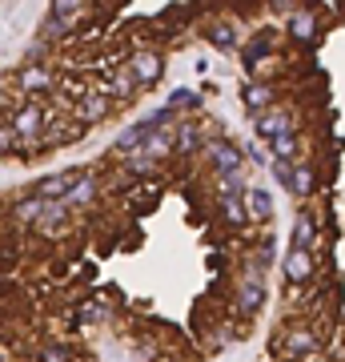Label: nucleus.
<instances>
[{"label":"nucleus","mask_w":345,"mask_h":362,"mask_svg":"<svg viewBox=\"0 0 345 362\" xmlns=\"http://www.w3.org/2000/svg\"><path fill=\"white\" fill-rule=\"evenodd\" d=\"M321 350H325V338H321V330L309 318H301V322H285L282 330H277V338H273V354L282 362H309V358H321Z\"/></svg>","instance_id":"nucleus-1"},{"label":"nucleus","mask_w":345,"mask_h":362,"mask_svg":"<svg viewBox=\"0 0 345 362\" xmlns=\"http://www.w3.org/2000/svg\"><path fill=\"white\" fill-rule=\"evenodd\" d=\"M61 85V69L44 61V65H20L8 77V89H13L16 101H49Z\"/></svg>","instance_id":"nucleus-2"},{"label":"nucleus","mask_w":345,"mask_h":362,"mask_svg":"<svg viewBox=\"0 0 345 362\" xmlns=\"http://www.w3.org/2000/svg\"><path fill=\"white\" fill-rule=\"evenodd\" d=\"M56 117L61 113H56L49 101H20L13 113H8V129H13L20 141H40Z\"/></svg>","instance_id":"nucleus-3"},{"label":"nucleus","mask_w":345,"mask_h":362,"mask_svg":"<svg viewBox=\"0 0 345 362\" xmlns=\"http://www.w3.org/2000/svg\"><path fill=\"white\" fill-rule=\"evenodd\" d=\"M201 157L209 165V177H221V173H245V149L225 133H209L201 145Z\"/></svg>","instance_id":"nucleus-4"},{"label":"nucleus","mask_w":345,"mask_h":362,"mask_svg":"<svg viewBox=\"0 0 345 362\" xmlns=\"http://www.w3.org/2000/svg\"><path fill=\"white\" fill-rule=\"evenodd\" d=\"M269 302V282L265 278H249V274H237L233 278V294H229V306L237 318H257L265 310Z\"/></svg>","instance_id":"nucleus-5"},{"label":"nucleus","mask_w":345,"mask_h":362,"mask_svg":"<svg viewBox=\"0 0 345 362\" xmlns=\"http://www.w3.org/2000/svg\"><path fill=\"white\" fill-rule=\"evenodd\" d=\"M125 69H128V77L137 81V89L149 93V89H157V85L165 81V52L161 49H133L128 61H125Z\"/></svg>","instance_id":"nucleus-6"},{"label":"nucleus","mask_w":345,"mask_h":362,"mask_svg":"<svg viewBox=\"0 0 345 362\" xmlns=\"http://www.w3.org/2000/svg\"><path fill=\"white\" fill-rule=\"evenodd\" d=\"M321 4H301L297 13L285 16V28H282V37H289L293 45H301V49H313L321 40Z\"/></svg>","instance_id":"nucleus-7"},{"label":"nucleus","mask_w":345,"mask_h":362,"mask_svg":"<svg viewBox=\"0 0 345 362\" xmlns=\"http://www.w3.org/2000/svg\"><path fill=\"white\" fill-rule=\"evenodd\" d=\"M201 37L209 40L217 52H241L245 28L237 25L229 13H213V16H205V21H201Z\"/></svg>","instance_id":"nucleus-8"},{"label":"nucleus","mask_w":345,"mask_h":362,"mask_svg":"<svg viewBox=\"0 0 345 362\" xmlns=\"http://www.w3.org/2000/svg\"><path fill=\"white\" fill-rule=\"evenodd\" d=\"M101 197H104V181H101V173L97 169H85L77 177V185L64 194V206L73 209V214H89V209H97L101 206Z\"/></svg>","instance_id":"nucleus-9"},{"label":"nucleus","mask_w":345,"mask_h":362,"mask_svg":"<svg viewBox=\"0 0 345 362\" xmlns=\"http://www.w3.org/2000/svg\"><path fill=\"white\" fill-rule=\"evenodd\" d=\"M321 218L313 214V206H297L293 218V233H289V250H309L321 258Z\"/></svg>","instance_id":"nucleus-10"},{"label":"nucleus","mask_w":345,"mask_h":362,"mask_svg":"<svg viewBox=\"0 0 345 362\" xmlns=\"http://www.w3.org/2000/svg\"><path fill=\"white\" fill-rule=\"evenodd\" d=\"M113 113H116L113 97H104V93H92V89H89L77 105H73V113H68V117L77 121L80 129H97V125H104Z\"/></svg>","instance_id":"nucleus-11"},{"label":"nucleus","mask_w":345,"mask_h":362,"mask_svg":"<svg viewBox=\"0 0 345 362\" xmlns=\"http://www.w3.org/2000/svg\"><path fill=\"white\" fill-rule=\"evenodd\" d=\"M317 270H321V262H317V254H309V250H289V254L282 258V278L293 286V290L313 286Z\"/></svg>","instance_id":"nucleus-12"},{"label":"nucleus","mask_w":345,"mask_h":362,"mask_svg":"<svg viewBox=\"0 0 345 362\" xmlns=\"http://www.w3.org/2000/svg\"><path fill=\"white\" fill-rule=\"evenodd\" d=\"M241 101L249 109V121L269 109H277L282 105V89H277V81H245L241 85Z\"/></svg>","instance_id":"nucleus-13"},{"label":"nucleus","mask_w":345,"mask_h":362,"mask_svg":"<svg viewBox=\"0 0 345 362\" xmlns=\"http://www.w3.org/2000/svg\"><path fill=\"white\" fill-rule=\"evenodd\" d=\"M205 137H209V129L197 117H181L177 125H173V157H197Z\"/></svg>","instance_id":"nucleus-14"},{"label":"nucleus","mask_w":345,"mask_h":362,"mask_svg":"<svg viewBox=\"0 0 345 362\" xmlns=\"http://www.w3.org/2000/svg\"><path fill=\"white\" fill-rule=\"evenodd\" d=\"M297 129V117L289 105H277V109H269V113L253 117V133H257V141H273V137H282V133Z\"/></svg>","instance_id":"nucleus-15"},{"label":"nucleus","mask_w":345,"mask_h":362,"mask_svg":"<svg viewBox=\"0 0 345 362\" xmlns=\"http://www.w3.org/2000/svg\"><path fill=\"white\" fill-rule=\"evenodd\" d=\"M73 209L64 206V202H49L44 206V214H40V221H37V230L32 233H40V238H49V242H56V238H64V233L73 230Z\"/></svg>","instance_id":"nucleus-16"},{"label":"nucleus","mask_w":345,"mask_h":362,"mask_svg":"<svg viewBox=\"0 0 345 362\" xmlns=\"http://www.w3.org/2000/svg\"><path fill=\"white\" fill-rule=\"evenodd\" d=\"M80 173H85V169H64V173H49V177L32 181V194H37L40 202H64V194L77 185Z\"/></svg>","instance_id":"nucleus-17"},{"label":"nucleus","mask_w":345,"mask_h":362,"mask_svg":"<svg viewBox=\"0 0 345 362\" xmlns=\"http://www.w3.org/2000/svg\"><path fill=\"white\" fill-rule=\"evenodd\" d=\"M44 206H49V202H40V197L28 189V194L13 197V206H8V221H13V226H20V230H37V221H40V214H44Z\"/></svg>","instance_id":"nucleus-18"},{"label":"nucleus","mask_w":345,"mask_h":362,"mask_svg":"<svg viewBox=\"0 0 345 362\" xmlns=\"http://www.w3.org/2000/svg\"><path fill=\"white\" fill-rule=\"evenodd\" d=\"M317 161H309V157H301V161H293V197L301 202V206H309V197L317 194Z\"/></svg>","instance_id":"nucleus-19"},{"label":"nucleus","mask_w":345,"mask_h":362,"mask_svg":"<svg viewBox=\"0 0 345 362\" xmlns=\"http://www.w3.org/2000/svg\"><path fill=\"white\" fill-rule=\"evenodd\" d=\"M301 153H305V133L301 129H289V133H282V137H273L269 141V157L273 161H301Z\"/></svg>","instance_id":"nucleus-20"},{"label":"nucleus","mask_w":345,"mask_h":362,"mask_svg":"<svg viewBox=\"0 0 345 362\" xmlns=\"http://www.w3.org/2000/svg\"><path fill=\"white\" fill-rule=\"evenodd\" d=\"M245 214H249V226L273 221V194L261 189V185H249V189H245Z\"/></svg>","instance_id":"nucleus-21"},{"label":"nucleus","mask_w":345,"mask_h":362,"mask_svg":"<svg viewBox=\"0 0 345 362\" xmlns=\"http://www.w3.org/2000/svg\"><path fill=\"white\" fill-rule=\"evenodd\" d=\"M85 137V129H80L73 117H56L49 125V133H44V145H49V153H56V149H64V145H73Z\"/></svg>","instance_id":"nucleus-22"},{"label":"nucleus","mask_w":345,"mask_h":362,"mask_svg":"<svg viewBox=\"0 0 345 362\" xmlns=\"http://www.w3.org/2000/svg\"><path fill=\"white\" fill-rule=\"evenodd\" d=\"M149 133H153V129H145L141 121H137V125H128V129L113 141V157H121V161H125V157H137L145 149V141H149Z\"/></svg>","instance_id":"nucleus-23"},{"label":"nucleus","mask_w":345,"mask_h":362,"mask_svg":"<svg viewBox=\"0 0 345 362\" xmlns=\"http://www.w3.org/2000/svg\"><path fill=\"white\" fill-rule=\"evenodd\" d=\"M217 214L229 230H249V214H245V197H221Z\"/></svg>","instance_id":"nucleus-24"},{"label":"nucleus","mask_w":345,"mask_h":362,"mask_svg":"<svg viewBox=\"0 0 345 362\" xmlns=\"http://www.w3.org/2000/svg\"><path fill=\"white\" fill-rule=\"evenodd\" d=\"M245 173H221V177H213V194H217V202L221 197H245Z\"/></svg>","instance_id":"nucleus-25"},{"label":"nucleus","mask_w":345,"mask_h":362,"mask_svg":"<svg viewBox=\"0 0 345 362\" xmlns=\"http://www.w3.org/2000/svg\"><path fill=\"white\" fill-rule=\"evenodd\" d=\"M169 109L177 117H189L201 109V93H193V89H173V97H169Z\"/></svg>","instance_id":"nucleus-26"},{"label":"nucleus","mask_w":345,"mask_h":362,"mask_svg":"<svg viewBox=\"0 0 345 362\" xmlns=\"http://www.w3.org/2000/svg\"><path fill=\"white\" fill-rule=\"evenodd\" d=\"M73 358H77V350L64 346V342H44L37 350V362H73Z\"/></svg>","instance_id":"nucleus-27"},{"label":"nucleus","mask_w":345,"mask_h":362,"mask_svg":"<svg viewBox=\"0 0 345 362\" xmlns=\"http://www.w3.org/2000/svg\"><path fill=\"white\" fill-rule=\"evenodd\" d=\"M16 149H20V137H16L13 129H8V121L0 125V157H16Z\"/></svg>","instance_id":"nucleus-28"},{"label":"nucleus","mask_w":345,"mask_h":362,"mask_svg":"<svg viewBox=\"0 0 345 362\" xmlns=\"http://www.w3.org/2000/svg\"><path fill=\"white\" fill-rule=\"evenodd\" d=\"M265 169L282 181V189H289V194H293V165H289V161H273V165H265Z\"/></svg>","instance_id":"nucleus-29"},{"label":"nucleus","mask_w":345,"mask_h":362,"mask_svg":"<svg viewBox=\"0 0 345 362\" xmlns=\"http://www.w3.org/2000/svg\"><path fill=\"white\" fill-rule=\"evenodd\" d=\"M241 149H245V161H253V165H265V161H269L261 145H241Z\"/></svg>","instance_id":"nucleus-30"},{"label":"nucleus","mask_w":345,"mask_h":362,"mask_svg":"<svg viewBox=\"0 0 345 362\" xmlns=\"http://www.w3.org/2000/svg\"><path fill=\"white\" fill-rule=\"evenodd\" d=\"M0 362H4V350H0Z\"/></svg>","instance_id":"nucleus-31"}]
</instances>
